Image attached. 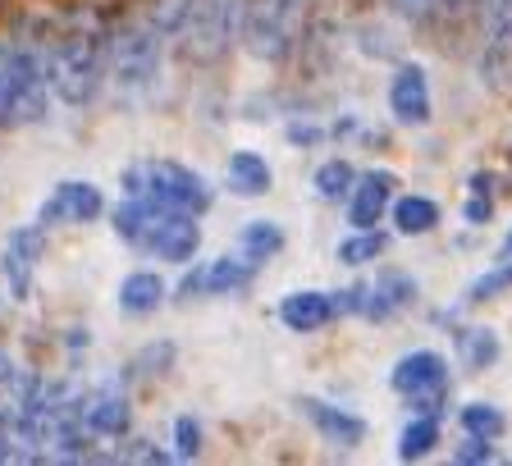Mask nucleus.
Here are the masks:
<instances>
[{"label": "nucleus", "mask_w": 512, "mask_h": 466, "mask_svg": "<svg viewBox=\"0 0 512 466\" xmlns=\"http://www.w3.org/2000/svg\"><path fill=\"white\" fill-rule=\"evenodd\" d=\"M106 51H110V23L92 10H78L60 19L42 37V64L51 96L69 110H87L96 92L106 87Z\"/></svg>", "instance_id": "f257e3e1"}, {"label": "nucleus", "mask_w": 512, "mask_h": 466, "mask_svg": "<svg viewBox=\"0 0 512 466\" xmlns=\"http://www.w3.org/2000/svg\"><path fill=\"white\" fill-rule=\"evenodd\" d=\"M494 211H499V197H485V192H467V197H462V220H467L471 229H485V224L494 220Z\"/></svg>", "instance_id": "f704fd0d"}, {"label": "nucleus", "mask_w": 512, "mask_h": 466, "mask_svg": "<svg viewBox=\"0 0 512 466\" xmlns=\"http://www.w3.org/2000/svg\"><path fill=\"white\" fill-rule=\"evenodd\" d=\"M275 320L288 329V334H320L339 320V307H334V288H293L275 302Z\"/></svg>", "instance_id": "f3484780"}, {"label": "nucleus", "mask_w": 512, "mask_h": 466, "mask_svg": "<svg viewBox=\"0 0 512 466\" xmlns=\"http://www.w3.org/2000/svg\"><path fill=\"white\" fill-rule=\"evenodd\" d=\"M51 115L42 42H0V128H32Z\"/></svg>", "instance_id": "39448f33"}, {"label": "nucleus", "mask_w": 512, "mask_h": 466, "mask_svg": "<svg viewBox=\"0 0 512 466\" xmlns=\"http://www.w3.org/2000/svg\"><path fill=\"white\" fill-rule=\"evenodd\" d=\"M398 188H403V179H398L394 170H384V165L357 170L348 197H343V220H348V229H375V224L389 215V202L398 197Z\"/></svg>", "instance_id": "f8f14e48"}, {"label": "nucleus", "mask_w": 512, "mask_h": 466, "mask_svg": "<svg viewBox=\"0 0 512 466\" xmlns=\"http://www.w3.org/2000/svg\"><path fill=\"white\" fill-rule=\"evenodd\" d=\"M458 430L462 435H480V439H494V444H499V439L508 435V412H503L499 403H485V398L462 403L458 407Z\"/></svg>", "instance_id": "a878e982"}, {"label": "nucleus", "mask_w": 512, "mask_h": 466, "mask_svg": "<svg viewBox=\"0 0 512 466\" xmlns=\"http://www.w3.org/2000/svg\"><path fill=\"white\" fill-rule=\"evenodd\" d=\"M453 348H458L462 375H485L503 357L499 329H490V325H453Z\"/></svg>", "instance_id": "aec40b11"}, {"label": "nucleus", "mask_w": 512, "mask_h": 466, "mask_svg": "<svg viewBox=\"0 0 512 466\" xmlns=\"http://www.w3.org/2000/svg\"><path fill=\"white\" fill-rule=\"evenodd\" d=\"M119 192L124 197H147V202H160V206H179V211H192V215L215 211V183L174 156L128 160L119 170Z\"/></svg>", "instance_id": "20e7f679"}, {"label": "nucleus", "mask_w": 512, "mask_h": 466, "mask_svg": "<svg viewBox=\"0 0 512 466\" xmlns=\"http://www.w3.org/2000/svg\"><path fill=\"white\" fill-rule=\"evenodd\" d=\"M384 101H389V119L398 128H426L435 119V87L421 60H394L389 83H384Z\"/></svg>", "instance_id": "9d476101"}, {"label": "nucleus", "mask_w": 512, "mask_h": 466, "mask_svg": "<svg viewBox=\"0 0 512 466\" xmlns=\"http://www.w3.org/2000/svg\"><path fill=\"white\" fill-rule=\"evenodd\" d=\"M389 224H394L398 238H426L444 224V206L426 192H398L389 202Z\"/></svg>", "instance_id": "412c9836"}, {"label": "nucleus", "mask_w": 512, "mask_h": 466, "mask_svg": "<svg viewBox=\"0 0 512 466\" xmlns=\"http://www.w3.org/2000/svg\"><path fill=\"white\" fill-rule=\"evenodd\" d=\"M243 5L247 0H192L188 23L174 37L188 64H220L224 55L238 51L243 32Z\"/></svg>", "instance_id": "0eeeda50"}, {"label": "nucleus", "mask_w": 512, "mask_h": 466, "mask_svg": "<svg viewBox=\"0 0 512 466\" xmlns=\"http://www.w3.org/2000/svg\"><path fill=\"white\" fill-rule=\"evenodd\" d=\"M106 215L128 252L151 256L160 265H179V270L202 256V215L147 202V197H119L115 206H106Z\"/></svg>", "instance_id": "f03ea898"}, {"label": "nucleus", "mask_w": 512, "mask_h": 466, "mask_svg": "<svg viewBox=\"0 0 512 466\" xmlns=\"http://www.w3.org/2000/svg\"><path fill=\"white\" fill-rule=\"evenodd\" d=\"M298 412L307 416V425L325 444L343 448V453H352V448H362L371 439V421L362 412H352V407L330 403V398H298Z\"/></svg>", "instance_id": "4468645a"}, {"label": "nucleus", "mask_w": 512, "mask_h": 466, "mask_svg": "<svg viewBox=\"0 0 512 466\" xmlns=\"http://www.w3.org/2000/svg\"><path fill=\"white\" fill-rule=\"evenodd\" d=\"M494 457H499L494 439H480V435H462V439H458V448H453V462H462V466L494 462Z\"/></svg>", "instance_id": "72a5a7b5"}, {"label": "nucleus", "mask_w": 512, "mask_h": 466, "mask_svg": "<svg viewBox=\"0 0 512 466\" xmlns=\"http://www.w3.org/2000/svg\"><path fill=\"white\" fill-rule=\"evenodd\" d=\"M83 430L92 439H128V430H133V398H128L124 384L110 380L101 389H87Z\"/></svg>", "instance_id": "dca6fc26"}, {"label": "nucleus", "mask_w": 512, "mask_h": 466, "mask_svg": "<svg viewBox=\"0 0 512 466\" xmlns=\"http://www.w3.org/2000/svg\"><path fill=\"white\" fill-rule=\"evenodd\" d=\"M444 439V416H430V412H412V421L398 430V462H426L430 453L439 448Z\"/></svg>", "instance_id": "b1692460"}, {"label": "nucleus", "mask_w": 512, "mask_h": 466, "mask_svg": "<svg viewBox=\"0 0 512 466\" xmlns=\"http://www.w3.org/2000/svg\"><path fill=\"white\" fill-rule=\"evenodd\" d=\"M188 10H192V0H138V10L133 14H142L160 37H170L174 42V37L183 32V23H188Z\"/></svg>", "instance_id": "cd10ccee"}, {"label": "nucleus", "mask_w": 512, "mask_h": 466, "mask_svg": "<svg viewBox=\"0 0 512 466\" xmlns=\"http://www.w3.org/2000/svg\"><path fill=\"white\" fill-rule=\"evenodd\" d=\"M311 10H316V0H247L238 46L261 69H284L298 55L302 28H307Z\"/></svg>", "instance_id": "423d86ee"}, {"label": "nucleus", "mask_w": 512, "mask_h": 466, "mask_svg": "<svg viewBox=\"0 0 512 466\" xmlns=\"http://www.w3.org/2000/svg\"><path fill=\"white\" fill-rule=\"evenodd\" d=\"M288 247V233L279 220H247L243 229H238V252L256 256V261H270V256H279Z\"/></svg>", "instance_id": "bb28decb"}, {"label": "nucleus", "mask_w": 512, "mask_h": 466, "mask_svg": "<svg viewBox=\"0 0 512 466\" xmlns=\"http://www.w3.org/2000/svg\"><path fill=\"white\" fill-rule=\"evenodd\" d=\"M170 453L179 457V462H197V457L206 453V425L192 412H179L170 421Z\"/></svg>", "instance_id": "c756f323"}, {"label": "nucleus", "mask_w": 512, "mask_h": 466, "mask_svg": "<svg viewBox=\"0 0 512 466\" xmlns=\"http://www.w3.org/2000/svg\"><path fill=\"white\" fill-rule=\"evenodd\" d=\"M46 224H19V229L5 233V252H0V275L10 284L14 302H28L32 297V275H37V261L46 252Z\"/></svg>", "instance_id": "ddd939ff"}, {"label": "nucleus", "mask_w": 512, "mask_h": 466, "mask_svg": "<svg viewBox=\"0 0 512 466\" xmlns=\"http://www.w3.org/2000/svg\"><path fill=\"white\" fill-rule=\"evenodd\" d=\"M165 302H170V284L156 270H128L115 288V307L124 320H151Z\"/></svg>", "instance_id": "a211bd4d"}, {"label": "nucleus", "mask_w": 512, "mask_h": 466, "mask_svg": "<svg viewBox=\"0 0 512 466\" xmlns=\"http://www.w3.org/2000/svg\"><path fill=\"white\" fill-rule=\"evenodd\" d=\"M384 5H389V14H394L398 23H407V28H430L444 0H384Z\"/></svg>", "instance_id": "473e14b6"}, {"label": "nucleus", "mask_w": 512, "mask_h": 466, "mask_svg": "<svg viewBox=\"0 0 512 466\" xmlns=\"http://www.w3.org/2000/svg\"><path fill=\"white\" fill-rule=\"evenodd\" d=\"M165 46L170 37H160L142 14L110 23V51H106V87L119 106H147L165 83Z\"/></svg>", "instance_id": "7ed1b4c3"}, {"label": "nucleus", "mask_w": 512, "mask_h": 466, "mask_svg": "<svg viewBox=\"0 0 512 466\" xmlns=\"http://www.w3.org/2000/svg\"><path fill=\"white\" fill-rule=\"evenodd\" d=\"M508 288H512V256H499V265H490L480 279H471L462 302H467V307H485V302H499Z\"/></svg>", "instance_id": "7c9ffc66"}, {"label": "nucleus", "mask_w": 512, "mask_h": 466, "mask_svg": "<svg viewBox=\"0 0 512 466\" xmlns=\"http://www.w3.org/2000/svg\"><path fill=\"white\" fill-rule=\"evenodd\" d=\"M416 302H421V284H416V275H407V270L389 265V270H380V275L366 279L362 320L366 325H389V320L407 316Z\"/></svg>", "instance_id": "2eb2a0df"}, {"label": "nucleus", "mask_w": 512, "mask_h": 466, "mask_svg": "<svg viewBox=\"0 0 512 466\" xmlns=\"http://www.w3.org/2000/svg\"><path fill=\"white\" fill-rule=\"evenodd\" d=\"M352 46L366 55V60H403V42L389 23H362L352 32Z\"/></svg>", "instance_id": "c85d7f7f"}, {"label": "nucleus", "mask_w": 512, "mask_h": 466, "mask_svg": "<svg viewBox=\"0 0 512 466\" xmlns=\"http://www.w3.org/2000/svg\"><path fill=\"white\" fill-rule=\"evenodd\" d=\"M389 243H394V233L389 229H348L334 243V261L339 265H348V270H362V265H375L384 252H389Z\"/></svg>", "instance_id": "5701e85b"}, {"label": "nucleus", "mask_w": 512, "mask_h": 466, "mask_svg": "<svg viewBox=\"0 0 512 466\" xmlns=\"http://www.w3.org/2000/svg\"><path fill=\"white\" fill-rule=\"evenodd\" d=\"M266 261H256L247 252H224V256H211V261H188L183 265V279L174 284L170 297L179 302H206V297H234V293H247V288L261 279Z\"/></svg>", "instance_id": "1a4fd4ad"}, {"label": "nucleus", "mask_w": 512, "mask_h": 466, "mask_svg": "<svg viewBox=\"0 0 512 466\" xmlns=\"http://www.w3.org/2000/svg\"><path fill=\"white\" fill-rule=\"evenodd\" d=\"M174 361H179V348H174L170 339L142 343V348L124 361V371H119L115 380L124 384V389H133V384H147V380H160V375H170Z\"/></svg>", "instance_id": "4be33fe9"}, {"label": "nucleus", "mask_w": 512, "mask_h": 466, "mask_svg": "<svg viewBox=\"0 0 512 466\" xmlns=\"http://www.w3.org/2000/svg\"><path fill=\"white\" fill-rule=\"evenodd\" d=\"M106 188L92 179H60L51 192H46V202L37 206V224L46 229H64V224H96L106 215Z\"/></svg>", "instance_id": "9b49d317"}, {"label": "nucleus", "mask_w": 512, "mask_h": 466, "mask_svg": "<svg viewBox=\"0 0 512 466\" xmlns=\"http://www.w3.org/2000/svg\"><path fill=\"white\" fill-rule=\"evenodd\" d=\"M224 188L234 197H243V202H261V197L275 192V170H270V160L261 151L238 147L224 160Z\"/></svg>", "instance_id": "6ab92c4d"}, {"label": "nucleus", "mask_w": 512, "mask_h": 466, "mask_svg": "<svg viewBox=\"0 0 512 466\" xmlns=\"http://www.w3.org/2000/svg\"><path fill=\"white\" fill-rule=\"evenodd\" d=\"M352 179H357V165H352V160H343V156L320 160L316 170H311V197H316L320 206H343Z\"/></svg>", "instance_id": "393cba45"}, {"label": "nucleus", "mask_w": 512, "mask_h": 466, "mask_svg": "<svg viewBox=\"0 0 512 466\" xmlns=\"http://www.w3.org/2000/svg\"><path fill=\"white\" fill-rule=\"evenodd\" d=\"M352 5H362V0H352Z\"/></svg>", "instance_id": "4c0bfd02"}, {"label": "nucleus", "mask_w": 512, "mask_h": 466, "mask_svg": "<svg viewBox=\"0 0 512 466\" xmlns=\"http://www.w3.org/2000/svg\"><path fill=\"white\" fill-rule=\"evenodd\" d=\"M284 142L298 151H316L320 142H330V128L320 124L316 115H288L284 119Z\"/></svg>", "instance_id": "2f4dec72"}, {"label": "nucleus", "mask_w": 512, "mask_h": 466, "mask_svg": "<svg viewBox=\"0 0 512 466\" xmlns=\"http://www.w3.org/2000/svg\"><path fill=\"white\" fill-rule=\"evenodd\" d=\"M362 128H366V119L357 115V110H343V115L330 124V142H357Z\"/></svg>", "instance_id": "c9c22d12"}, {"label": "nucleus", "mask_w": 512, "mask_h": 466, "mask_svg": "<svg viewBox=\"0 0 512 466\" xmlns=\"http://www.w3.org/2000/svg\"><path fill=\"white\" fill-rule=\"evenodd\" d=\"M499 256H512V229L503 233V243H499Z\"/></svg>", "instance_id": "e433bc0d"}, {"label": "nucleus", "mask_w": 512, "mask_h": 466, "mask_svg": "<svg viewBox=\"0 0 512 466\" xmlns=\"http://www.w3.org/2000/svg\"><path fill=\"white\" fill-rule=\"evenodd\" d=\"M448 384H453V366L439 348H412L394 361L389 371V389L407 403V412H430L444 416L448 407Z\"/></svg>", "instance_id": "6e6552de"}]
</instances>
